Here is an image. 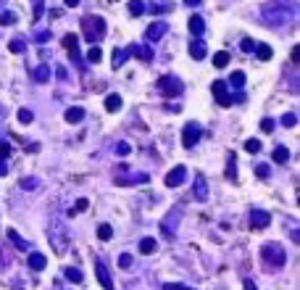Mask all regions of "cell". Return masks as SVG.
Returning a JSON list of instances; mask_svg holds the SVG:
<instances>
[{
    "label": "cell",
    "instance_id": "obj_18",
    "mask_svg": "<svg viewBox=\"0 0 300 290\" xmlns=\"http://www.w3.org/2000/svg\"><path fill=\"white\" fill-rule=\"evenodd\" d=\"M82 119H84V109H79V106H74V109L66 111V121H68V124H79Z\"/></svg>",
    "mask_w": 300,
    "mask_h": 290
},
{
    "label": "cell",
    "instance_id": "obj_22",
    "mask_svg": "<svg viewBox=\"0 0 300 290\" xmlns=\"http://www.w3.org/2000/svg\"><path fill=\"white\" fill-rule=\"evenodd\" d=\"M229 85H232L234 90H242V87H245V74H242V72L229 74Z\"/></svg>",
    "mask_w": 300,
    "mask_h": 290
},
{
    "label": "cell",
    "instance_id": "obj_35",
    "mask_svg": "<svg viewBox=\"0 0 300 290\" xmlns=\"http://www.w3.org/2000/svg\"><path fill=\"white\" fill-rule=\"evenodd\" d=\"M8 48H11V53H24V50H27V45H24V40H11Z\"/></svg>",
    "mask_w": 300,
    "mask_h": 290
},
{
    "label": "cell",
    "instance_id": "obj_3",
    "mask_svg": "<svg viewBox=\"0 0 300 290\" xmlns=\"http://www.w3.org/2000/svg\"><path fill=\"white\" fill-rule=\"evenodd\" d=\"M261 256H264V261L271 266V269H276V266H284V261H287V254H284V248L279 246V243H264Z\"/></svg>",
    "mask_w": 300,
    "mask_h": 290
},
{
    "label": "cell",
    "instance_id": "obj_33",
    "mask_svg": "<svg viewBox=\"0 0 300 290\" xmlns=\"http://www.w3.org/2000/svg\"><path fill=\"white\" fill-rule=\"evenodd\" d=\"M132 264H134V261H132V254H121V256H119V266H121V269H129Z\"/></svg>",
    "mask_w": 300,
    "mask_h": 290
},
{
    "label": "cell",
    "instance_id": "obj_40",
    "mask_svg": "<svg viewBox=\"0 0 300 290\" xmlns=\"http://www.w3.org/2000/svg\"><path fill=\"white\" fill-rule=\"evenodd\" d=\"M274 119H264V121H261V129H264V132H274Z\"/></svg>",
    "mask_w": 300,
    "mask_h": 290
},
{
    "label": "cell",
    "instance_id": "obj_17",
    "mask_svg": "<svg viewBox=\"0 0 300 290\" xmlns=\"http://www.w3.org/2000/svg\"><path fill=\"white\" fill-rule=\"evenodd\" d=\"M156 251H158V240H153V238H142L140 240V254L150 256V254H156Z\"/></svg>",
    "mask_w": 300,
    "mask_h": 290
},
{
    "label": "cell",
    "instance_id": "obj_53",
    "mask_svg": "<svg viewBox=\"0 0 300 290\" xmlns=\"http://www.w3.org/2000/svg\"><path fill=\"white\" fill-rule=\"evenodd\" d=\"M184 5H190V8H195V5H200V0H184Z\"/></svg>",
    "mask_w": 300,
    "mask_h": 290
},
{
    "label": "cell",
    "instance_id": "obj_26",
    "mask_svg": "<svg viewBox=\"0 0 300 290\" xmlns=\"http://www.w3.org/2000/svg\"><path fill=\"white\" fill-rule=\"evenodd\" d=\"M8 238L13 240V246H16L19 251H27V246H29V243H27L24 238H19V232H16V230H8Z\"/></svg>",
    "mask_w": 300,
    "mask_h": 290
},
{
    "label": "cell",
    "instance_id": "obj_51",
    "mask_svg": "<svg viewBox=\"0 0 300 290\" xmlns=\"http://www.w3.org/2000/svg\"><path fill=\"white\" fill-rule=\"evenodd\" d=\"M56 74H58L61 79H66V69H64V66H56Z\"/></svg>",
    "mask_w": 300,
    "mask_h": 290
},
{
    "label": "cell",
    "instance_id": "obj_46",
    "mask_svg": "<svg viewBox=\"0 0 300 290\" xmlns=\"http://www.w3.org/2000/svg\"><path fill=\"white\" fill-rule=\"evenodd\" d=\"M50 40V32H37L34 35V42H48Z\"/></svg>",
    "mask_w": 300,
    "mask_h": 290
},
{
    "label": "cell",
    "instance_id": "obj_37",
    "mask_svg": "<svg viewBox=\"0 0 300 290\" xmlns=\"http://www.w3.org/2000/svg\"><path fill=\"white\" fill-rule=\"evenodd\" d=\"M282 124H284V127H295V124H298V116H295V113H284V116H282Z\"/></svg>",
    "mask_w": 300,
    "mask_h": 290
},
{
    "label": "cell",
    "instance_id": "obj_28",
    "mask_svg": "<svg viewBox=\"0 0 300 290\" xmlns=\"http://www.w3.org/2000/svg\"><path fill=\"white\" fill-rule=\"evenodd\" d=\"M87 58H90V64H100V61H103V50H100L98 45H92L90 53H87Z\"/></svg>",
    "mask_w": 300,
    "mask_h": 290
},
{
    "label": "cell",
    "instance_id": "obj_5",
    "mask_svg": "<svg viewBox=\"0 0 300 290\" xmlns=\"http://www.w3.org/2000/svg\"><path fill=\"white\" fill-rule=\"evenodd\" d=\"M200 135H203V129H200L198 121H187L184 129H182V145L184 148H192V145L200 140Z\"/></svg>",
    "mask_w": 300,
    "mask_h": 290
},
{
    "label": "cell",
    "instance_id": "obj_31",
    "mask_svg": "<svg viewBox=\"0 0 300 290\" xmlns=\"http://www.w3.org/2000/svg\"><path fill=\"white\" fill-rule=\"evenodd\" d=\"M66 277L71 280V282H82V280H84V274L76 269V266H68V269H66Z\"/></svg>",
    "mask_w": 300,
    "mask_h": 290
},
{
    "label": "cell",
    "instance_id": "obj_48",
    "mask_svg": "<svg viewBox=\"0 0 300 290\" xmlns=\"http://www.w3.org/2000/svg\"><path fill=\"white\" fill-rule=\"evenodd\" d=\"M242 290H258V288H256V282H253V280H245L242 282Z\"/></svg>",
    "mask_w": 300,
    "mask_h": 290
},
{
    "label": "cell",
    "instance_id": "obj_39",
    "mask_svg": "<svg viewBox=\"0 0 300 290\" xmlns=\"http://www.w3.org/2000/svg\"><path fill=\"white\" fill-rule=\"evenodd\" d=\"M164 290H192V288L182 285V282H166V285H164Z\"/></svg>",
    "mask_w": 300,
    "mask_h": 290
},
{
    "label": "cell",
    "instance_id": "obj_8",
    "mask_svg": "<svg viewBox=\"0 0 300 290\" xmlns=\"http://www.w3.org/2000/svg\"><path fill=\"white\" fill-rule=\"evenodd\" d=\"M268 222H271V217H268L266 211H261V209L250 211V227H253V230H266Z\"/></svg>",
    "mask_w": 300,
    "mask_h": 290
},
{
    "label": "cell",
    "instance_id": "obj_12",
    "mask_svg": "<svg viewBox=\"0 0 300 290\" xmlns=\"http://www.w3.org/2000/svg\"><path fill=\"white\" fill-rule=\"evenodd\" d=\"M124 53L127 56H137L140 61H153V48H148V45H129Z\"/></svg>",
    "mask_w": 300,
    "mask_h": 290
},
{
    "label": "cell",
    "instance_id": "obj_47",
    "mask_svg": "<svg viewBox=\"0 0 300 290\" xmlns=\"http://www.w3.org/2000/svg\"><path fill=\"white\" fill-rule=\"evenodd\" d=\"M171 3H153V11H168Z\"/></svg>",
    "mask_w": 300,
    "mask_h": 290
},
{
    "label": "cell",
    "instance_id": "obj_23",
    "mask_svg": "<svg viewBox=\"0 0 300 290\" xmlns=\"http://www.w3.org/2000/svg\"><path fill=\"white\" fill-rule=\"evenodd\" d=\"M213 66H216V69L229 66V53H227V50H219L216 56H213Z\"/></svg>",
    "mask_w": 300,
    "mask_h": 290
},
{
    "label": "cell",
    "instance_id": "obj_15",
    "mask_svg": "<svg viewBox=\"0 0 300 290\" xmlns=\"http://www.w3.org/2000/svg\"><path fill=\"white\" fill-rule=\"evenodd\" d=\"M27 264L32 266L34 272H40V269H45V266H48V258H45V254H29V258H27Z\"/></svg>",
    "mask_w": 300,
    "mask_h": 290
},
{
    "label": "cell",
    "instance_id": "obj_52",
    "mask_svg": "<svg viewBox=\"0 0 300 290\" xmlns=\"http://www.w3.org/2000/svg\"><path fill=\"white\" fill-rule=\"evenodd\" d=\"M64 3L68 5V8H76V5H79V0H64Z\"/></svg>",
    "mask_w": 300,
    "mask_h": 290
},
{
    "label": "cell",
    "instance_id": "obj_44",
    "mask_svg": "<svg viewBox=\"0 0 300 290\" xmlns=\"http://www.w3.org/2000/svg\"><path fill=\"white\" fill-rule=\"evenodd\" d=\"M129 150H132V148H129V143H119V145H116V153H119V156H127Z\"/></svg>",
    "mask_w": 300,
    "mask_h": 290
},
{
    "label": "cell",
    "instance_id": "obj_16",
    "mask_svg": "<svg viewBox=\"0 0 300 290\" xmlns=\"http://www.w3.org/2000/svg\"><path fill=\"white\" fill-rule=\"evenodd\" d=\"M64 48L68 50V56L74 61H79V53H76V35H66L64 37Z\"/></svg>",
    "mask_w": 300,
    "mask_h": 290
},
{
    "label": "cell",
    "instance_id": "obj_2",
    "mask_svg": "<svg viewBox=\"0 0 300 290\" xmlns=\"http://www.w3.org/2000/svg\"><path fill=\"white\" fill-rule=\"evenodd\" d=\"M82 29H84V40L87 42H98L105 37V21L100 16H87L82 19Z\"/></svg>",
    "mask_w": 300,
    "mask_h": 290
},
{
    "label": "cell",
    "instance_id": "obj_45",
    "mask_svg": "<svg viewBox=\"0 0 300 290\" xmlns=\"http://www.w3.org/2000/svg\"><path fill=\"white\" fill-rule=\"evenodd\" d=\"M8 153H11V145L0 140V158H5V156H8Z\"/></svg>",
    "mask_w": 300,
    "mask_h": 290
},
{
    "label": "cell",
    "instance_id": "obj_21",
    "mask_svg": "<svg viewBox=\"0 0 300 290\" xmlns=\"http://www.w3.org/2000/svg\"><path fill=\"white\" fill-rule=\"evenodd\" d=\"M271 158H274L276 164H284V161L290 158V150L284 148V145H276V148H274V153H271Z\"/></svg>",
    "mask_w": 300,
    "mask_h": 290
},
{
    "label": "cell",
    "instance_id": "obj_36",
    "mask_svg": "<svg viewBox=\"0 0 300 290\" xmlns=\"http://www.w3.org/2000/svg\"><path fill=\"white\" fill-rule=\"evenodd\" d=\"M245 150H248V153H258V150H261V140H248V143H245Z\"/></svg>",
    "mask_w": 300,
    "mask_h": 290
},
{
    "label": "cell",
    "instance_id": "obj_49",
    "mask_svg": "<svg viewBox=\"0 0 300 290\" xmlns=\"http://www.w3.org/2000/svg\"><path fill=\"white\" fill-rule=\"evenodd\" d=\"M42 13H45V8H42V3H37V5H34V19H40Z\"/></svg>",
    "mask_w": 300,
    "mask_h": 290
},
{
    "label": "cell",
    "instance_id": "obj_13",
    "mask_svg": "<svg viewBox=\"0 0 300 290\" xmlns=\"http://www.w3.org/2000/svg\"><path fill=\"white\" fill-rule=\"evenodd\" d=\"M190 32L195 35V40H203L205 24H203V19H200V13H192V16H190Z\"/></svg>",
    "mask_w": 300,
    "mask_h": 290
},
{
    "label": "cell",
    "instance_id": "obj_6",
    "mask_svg": "<svg viewBox=\"0 0 300 290\" xmlns=\"http://www.w3.org/2000/svg\"><path fill=\"white\" fill-rule=\"evenodd\" d=\"M211 90H213V95H216V103L221 106V109H229V106L234 103V98L227 93V82H224V79H216V82L211 85Z\"/></svg>",
    "mask_w": 300,
    "mask_h": 290
},
{
    "label": "cell",
    "instance_id": "obj_42",
    "mask_svg": "<svg viewBox=\"0 0 300 290\" xmlns=\"http://www.w3.org/2000/svg\"><path fill=\"white\" fill-rule=\"evenodd\" d=\"M256 174H258L261 180H266V177H268V166H266V164H258V166H256Z\"/></svg>",
    "mask_w": 300,
    "mask_h": 290
},
{
    "label": "cell",
    "instance_id": "obj_10",
    "mask_svg": "<svg viewBox=\"0 0 300 290\" xmlns=\"http://www.w3.org/2000/svg\"><path fill=\"white\" fill-rule=\"evenodd\" d=\"M95 272H98V280H100V285H103L105 290H113V277H111V272H108V266H105L103 261H95Z\"/></svg>",
    "mask_w": 300,
    "mask_h": 290
},
{
    "label": "cell",
    "instance_id": "obj_32",
    "mask_svg": "<svg viewBox=\"0 0 300 290\" xmlns=\"http://www.w3.org/2000/svg\"><path fill=\"white\" fill-rule=\"evenodd\" d=\"M32 119H34V113H32V111H27V109H21V111H19V121H21V124H32Z\"/></svg>",
    "mask_w": 300,
    "mask_h": 290
},
{
    "label": "cell",
    "instance_id": "obj_9",
    "mask_svg": "<svg viewBox=\"0 0 300 290\" xmlns=\"http://www.w3.org/2000/svg\"><path fill=\"white\" fill-rule=\"evenodd\" d=\"M184 180H187V169H184L182 164H179V166H174V169L166 174V185H168V187H179Z\"/></svg>",
    "mask_w": 300,
    "mask_h": 290
},
{
    "label": "cell",
    "instance_id": "obj_19",
    "mask_svg": "<svg viewBox=\"0 0 300 290\" xmlns=\"http://www.w3.org/2000/svg\"><path fill=\"white\" fill-rule=\"evenodd\" d=\"M227 180L237 182V158H234V153H229V158H227Z\"/></svg>",
    "mask_w": 300,
    "mask_h": 290
},
{
    "label": "cell",
    "instance_id": "obj_50",
    "mask_svg": "<svg viewBox=\"0 0 300 290\" xmlns=\"http://www.w3.org/2000/svg\"><path fill=\"white\" fill-rule=\"evenodd\" d=\"M5 172H8V164H5L3 158H0V177H5Z\"/></svg>",
    "mask_w": 300,
    "mask_h": 290
},
{
    "label": "cell",
    "instance_id": "obj_11",
    "mask_svg": "<svg viewBox=\"0 0 300 290\" xmlns=\"http://www.w3.org/2000/svg\"><path fill=\"white\" fill-rule=\"evenodd\" d=\"M192 195L198 201H208V182H205L203 174H195V187H192Z\"/></svg>",
    "mask_w": 300,
    "mask_h": 290
},
{
    "label": "cell",
    "instance_id": "obj_25",
    "mask_svg": "<svg viewBox=\"0 0 300 290\" xmlns=\"http://www.w3.org/2000/svg\"><path fill=\"white\" fill-rule=\"evenodd\" d=\"M256 56H258L261 61H268V58L274 56V50L268 48V45H264V42H261V45H256Z\"/></svg>",
    "mask_w": 300,
    "mask_h": 290
},
{
    "label": "cell",
    "instance_id": "obj_24",
    "mask_svg": "<svg viewBox=\"0 0 300 290\" xmlns=\"http://www.w3.org/2000/svg\"><path fill=\"white\" fill-rule=\"evenodd\" d=\"M34 79H37V82H48V79H50V66H45V64L37 66V69H34Z\"/></svg>",
    "mask_w": 300,
    "mask_h": 290
},
{
    "label": "cell",
    "instance_id": "obj_34",
    "mask_svg": "<svg viewBox=\"0 0 300 290\" xmlns=\"http://www.w3.org/2000/svg\"><path fill=\"white\" fill-rule=\"evenodd\" d=\"M16 21H19V16H16V13H11V11L0 16V24H3V27H5V24H16Z\"/></svg>",
    "mask_w": 300,
    "mask_h": 290
},
{
    "label": "cell",
    "instance_id": "obj_20",
    "mask_svg": "<svg viewBox=\"0 0 300 290\" xmlns=\"http://www.w3.org/2000/svg\"><path fill=\"white\" fill-rule=\"evenodd\" d=\"M119 109H121V95H116V93H113V95H108V98H105V111L116 113Z\"/></svg>",
    "mask_w": 300,
    "mask_h": 290
},
{
    "label": "cell",
    "instance_id": "obj_29",
    "mask_svg": "<svg viewBox=\"0 0 300 290\" xmlns=\"http://www.w3.org/2000/svg\"><path fill=\"white\" fill-rule=\"evenodd\" d=\"M127 58H129V56H127V53L121 50V48H119V50H113V61H111V66H113V69H119Z\"/></svg>",
    "mask_w": 300,
    "mask_h": 290
},
{
    "label": "cell",
    "instance_id": "obj_7",
    "mask_svg": "<svg viewBox=\"0 0 300 290\" xmlns=\"http://www.w3.org/2000/svg\"><path fill=\"white\" fill-rule=\"evenodd\" d=\"M166 32H168L166 21H156V24H150L148 29H145V40H148V42H158Z\"/></svg>",
    "mask_w": 300,
    "mask_h": 290
},
{
    "label": "cell",
    "instance_id": "obj_43",
    "mask_svg": "<svg viewBox=\"0 0 300 290\" xmlns=\"http://www.w3.org/2000/svg\"><path fill=\"white\" fill-rule=\"evenodd\" d=\"M21 187H24V190H34L37 187V180H32V177H24V180H21Z\"/></svg>",
    "mask_w": 300,
    "mask_h": 290
},
{
    "label": "cell",
    "instance_id": "obj_14",
    "mask_svg": "<svg viewBox=\"0 0 300 290\" xmlns=\"http://www.w3.org/2000/svg\"><path fill=\"white\" fill-rule=\"evenodd\" d=\"M205 53H208L205 42H203V40H195V37H192V42H190V56L195 58V61H200V58H205Z\"/></svg>",
    "mask_w": 300,
    "mask_h": 290
},
{
    "label": "cell",
    "instance_id": "obj_38",
    "mask_svg": "<svg viewBox=\"0 0 300 290\" xmlns=\"http://www.w3.org/2000/svg\"><path fill=\"white\" fill-rule=\"evenodd\" d=\"M240 48H242L245 53H253V50H256V42H253V40H250V37H245V40L240 42Z\"/></svg>",
    "mask_w": 300,
    "mask_h": 290
},
{
    "label": "cell",
    "instance_id": "obj_1",
    "mask_svg": "<svg viewBox=\"0 0 300 290\" xmlns=\"http://www.w3.org/2000/svg\"><path fill=\"white\" fill-rule=\"evenodd\" d=\"M264 21L266 24H271V27H279V24H287V21L292 19V11L290 8H284V5H276V3H271V5H264Z\"/></svg>",
    "mask_w": 300,
    "mask_h": 290
},
{
    "label": "cell",
    "instance_id": "obj_41",
    "mask_svg": "<svg viewBox=\"0 0 300 290\" xmlns=\"http://www.w3.org/2000/svg\"><path fill=\"white\" fill-rule=\"evenodd\" d=\"M87 206H90V201H87V198H79V201H76V209H74V211H68V214H76V211H84V209H87Z\"/></svg>",
    "mask_w": 300,
    "mask_h": 290
},
{
    "label": "cell",
    "instance_id": "obj_54",
    "mask_svg": "<svg viewBox=\"0 0 300 290\" xmlns=\"http://www.w3.org/2000/svg\"><path fill=\"white\" fill-rule=\"evenodd\" d=\"M37 3H42V0H34V5H37Z\"/></svg>",
    "mask_w": 300,
    "mask_h": 290
},
{
    "label": "cell",
    "instance_id": "obj_27",
    "mask_svg": "<svg viewBox=\"0 0 300 290\" xmlns=\"http://www.w3.org/2000/svg\"><path fill=\"white\" fill-rule=\"evenodd\" d=\"M142 11H145L142 0H129V13H132V16H142Z\"/></svg>",
    "mask_w": 300,
    "mask_h": 290
},
{
    "label": "cell",
    "instance_id": "obj_4",
    "mask_svg": "<svg viewBox=\"0 0 300 290\" xmlns=\"http://www.w3.org/2000/svg\"><path fill=\"white\" fill-rule=\"evenodd\" d=\"M156 87H158L166 98H179V95L184 93L182 79H179V77H174V74H164V77H158Z\"/></svg>",
    "mask_w": 300,
    "mask_h": 290
},
{
    "label": "cell",
    "instance_id": "obj_30",
    "mask_svg": "<svg viewBox=\"0 0 300 290\" xmlns=\"http://www.w3.org/2000/svg\"><path fill=\"white\" fill-rule=\"evenodd\" d=\"M98 238H100V240H111V238H113L111 224H100V227H98Z\"/></svg>",
    "mask_w": 300,
    "mask_h": 290
}]
</instances>
